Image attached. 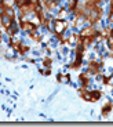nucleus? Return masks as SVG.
<instances>
[{"instance_id":"1","label":"nucleus","mask_w":113,"mask_h":127,"mask_svg":"<svg viewBox=\"0 0 113 127\" xmlns=\"http://www.w3.org/2000/svg\"><path fill=\"white\" fill-rule=\"evenodd\" d=\"M1 22H3V25L8 29L10 26H11V24H13V17H10L8 14L3 13L1 14Z\"/></svg>"},{"instance_id":"2","label":"nucleus","mask_w":113,"mask_h":127,"mask_svg":"<svg viewBox=\"0 0 113 127\" xmlns=\"http://www.w3.org/2000/svg\"><path fill=\"white\" fill-rule=\"evenodd\" d=\"M55 26H54V29H55V32L56 33H62L63 31H65V28H66V22H63V21H55Z\"/></svg>"},{"instance_id":"3","label":"nucleus","mask_w":113,"mask_h":127,"mask_svg":"<svg viewBox=\"0 0 113 127\" xmlns=\"http://www.w3.org/2000/svg\"><path fill=\"white\" fill-rule=\"evenodd\" d=\"M22 28L25 29V31H28V32H33L36 29V25L32 24V22H22Z\"/></svg>"},{"instance_id":"4","label":"nucleus","mask_w":113,"mask_h":127,"mask_svg":"<svg viewBox=\"0 0 113 127\" xmlns=\"http://www.w3.org/2000/svg\"><path fill=\"white\" fill-rule=\"evenodd\" d=\"M90 97H91V101H97V99H99L101 93L99 91H92V93H90Z\"/></svg>"},{"instance_id":"5","label":"nucleus","mask_w":113,"mask_h":127,"mask_svg":"<svg viewBox=\"0 0 113 127\" xmlns=\"http://www.w3.org/2000/svg\"><path fill=\"white\" fill-rule=\"evenodd\" d=\"M110 109H112V104H106V106L102 109V115H104V116H108V113L110 112Z\"/></svg>"},{"instance_id":"6","label":"nucleus","mask_w":113,"mask_h":127,"mask_svg":"<svg viewBox=\"0 0 113 127\" xmlns=\"http://www.w3.org/2000/svg\"><path fill=\"white\" fill-rule=\"evenodd\" d=\"M80 82H82V83H83V86L85 87V84H87V79H85L84 75H82V76H80Z\"/></svg>"},{"instance_id":"7","label":"nucleus","mask_w":113,"mask_h":127,"mask_svg":"<svg viewBox=\"0 0 113 127\" xmlns=\"http://www.w3.org/2000/svg\"><path fill=\"white\" fill-rule=\"evenodd\" d=\"M94 1H97V0H94Z\"/></svg>"}]
</instances>
